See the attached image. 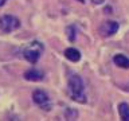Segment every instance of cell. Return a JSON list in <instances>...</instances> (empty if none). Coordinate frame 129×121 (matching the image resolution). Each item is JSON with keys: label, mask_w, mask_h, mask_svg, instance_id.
Masks as SVG:
<instances>
[{"label": "cell", "mask_w": 129, "mask_h": 121, "mask_svg": "<svg viewBox=\"0 0 129 121\" xmlns=\"http://www.w3.org/2000/svg\"><path fill=\"white\" fill-rule=\"evenodd\" d=\"M69 90H70L71 98L77 101V102L85 104L86 102V96H85V86H83V81L79 75L71 74L69 77Z\"/></svg>", "instance_id": "cell-1"}, {"label": "cell", "mask_w": 129, "mask_h": 121, "mask_svg": "<svg viewBox=\"0 0 129 121\" xmlns=\"http://www.w3.org/2000/svg\"><path fill=\"white\" fill-rule=\"evenodd\" d=\"M43 50H44L43 44L40 42H36L35 40V42H31L28 47H26V50L23 51V56L30 63H36L38 59L40 58V55H42Z\"/></svg>", "instance_id": "cell-2"}, {"label": "cell", "mask_w": 129, "mask_h": 121, "mask_svg": "<svg viewBox=\"0 0 129 121\" xmlns=\"http://www.w3.org/2000/svg\"><path fill=\"white\" fill-rule=\"evenodd\" d=\"M20 27V20L12 15H4L0 18V30L3 32H12Z\"/></svg>", "instance_id": "cell-3"}, {"label": "cell", "mask_w": 129, "mask_h": 121, "mask_svg": "<svg viewBox=\"0 0 129 121\" xmlns=\"http://www.w3.org/2000/svg\"><path fill=\"white\" fill-rule=\"evenodd\" d=\"M117 30H118V23L114 22V20H108L105 22L102 26H101V32H102L104 36H112L114 35Z\"/></svg>", "instance_id": "cell-4"}, {"label": "cell", "mask_w": 129, "mask_h": 121, "mask_svg": "<svg viewBox=\"0 0 129 121\" xmlns=\"http://www.w3.org/2000/svg\"><path fill=\"white\" fill-rule=\"evenodd\" d=\"M32 100H34V102L35 104H38V105H44L48 101V97H47V94L44 92H42V90H35L34 93H32Z\"/></svg>", "instance_id": "cell-5"}, {"label": "cell", "mask_w": 129, "mask_h": 121, "mask_svg": "<svg viewBox=\"0 0 129 121\" xmlns=\"http://www.w3.org/2000/svg\"><path fill=\"white\" fill-rule=\"evenodd\" d=\"M24 78L27 81H32V82H36V81H40L43 79V73H40L38 70H35V69H31V70H28L24 73Z\"/></svg>", "instance_id": "cell-6"}, {"label": "cell", "mask_w": 129, "mask_h": 121, "mask_svg": "<svg viewBox=\"0 0 129 121\" xmlns=\"http://www.w3.org/2000/svg\"><path fill=\"white\" fill-rule=\"evenodd\" d=\"M64 56L69 59V60H71V62H78V60L81 59V52L77 50V48H66L64 50Z\"/></svg>", "instance_id": "cell-7"}, {"label": "cell", "mask_w": 129, "mask_h": 121, "mask_svg": "<svg viewBox=\"0 0 129 121\" xmlns=\"http://www.w3.org/2000/svg\"><path fill=\"white\" fill-rule=\"evenodd\" d=\"M113 60H114V63H116L118 67L129 69V58H126L125 55H122V54H117L114 58H113Z\"/></svg>", "instance_id": "cell-8"}, {"label": "cell", "mask_w": 129, "mask_h": 121, "mask_svg": "<svg viewBox=\"0 0 129 121\" xmlns=\"http://www.w3.org/2000/svg\"><path fill=\"white\" fill-rule=\"evenodd\" d=\"M118 113L124 121H129V104L121 102L118 105Z\"/></svg>", "instance_id": "cell-9"}, {"label": "cell", "mask_w": 129, "mask_h": 121, "mask_svg": "<svg viewBox=\"0 0 129 121\" xmlns=\"http://www.w3.org/2000/svg\"><path fill=\"white\" fill-rule=\"evenodd\" d=\"M66 32H67V36H69V40H74L75 39V27L74 26H69L66 28Z\"/></svg>", "instance_id": "cell-10"}, {"label": "cell", "mask_w": 129, "mask_h": 121, "mask_svg": "<svg viewBox=\"0 0 129 121\" xmlns=\"http://www.w3.org/2000/svg\"><path fill=\"white\" fill-rule=\"evenodd\" d=\"M91 2L94 3V4H102V3L105 2V0H91Z\"/></svg>", "instance_id": "cell-11"}, {"label": "cell", "mask_w": 129, "mask_h": 121, "mask_svg": "<svg viewBox=\"0 0 129 121\" xmlns=\"http://www.w3.org/2000/svg\"><path fill=\"white\" fill-rule=\"evenodd\" d=\"M6 2H7V0H0V7L4 6V4H6Z\"/></svg>", "instance_id": "cell-12"}, {"label": "cell", "mask_w": 129, "mask_h": 121, "mask_svg": "<svg viewBox=\"0 0 129 121\" xmlns=\"http://www.w3.org/2000/svg\"><path fill=\"white\" fill-rule=\"evenodd\" d=\"M78 2H81V3H83V2H85V0H78Z\"/></svg>", "instance_id": "cell-13"}]
</instances>
